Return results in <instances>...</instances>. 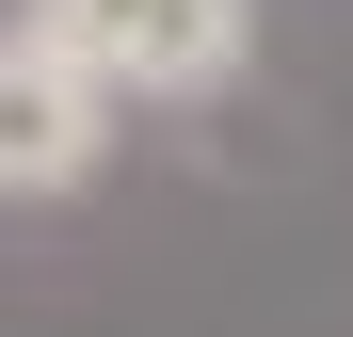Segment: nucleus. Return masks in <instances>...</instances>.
Listing matches in <instances>:
<instances>
[{
    "mask_svg": "<svg viewBox=\"0 0 353 337\" xmlns=\"http://www.w3.org/2000/svg\"><path fill=\"white\" fill-rule=\"evenodd\" d=\"M112 161V96L48 48L32 17H0V209H48Z\"/></svg>",
    "mask_w": 353,
    "mask_h": 337,
    "instance_id": "obj_2",
    "label": "nucleus"
},
{
    "mask_svg": "<svg viewBox=\"0 0 353 337\" xmlns=\"http://www.w3.org/2000/svg\"><path fill=\"white\" fill-rule=\"evenodd\" d=\"M32 32L112 112H176V96H225L257 65V0H32Z\"/></svg>",
    "mask_w": 353,
    "mask_h": 337,
    "instance_id": "obj_1",
    "label": "nucleus"
}]
</instances>
